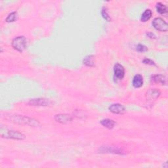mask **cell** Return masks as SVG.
Returning <instances> with one entry per match:
<instances>
[{"label": "cell", "instance_id": "d6986e66", "mask_svg": "<svg viewBox=\"0 0 168 168\" xmlns=\"http://www.w3.org/2000/svg\"><path fill=\"white\" fill-rule=\"evenodd\" d=\"M137 50L139 52H145L148 51V48L145 46L144 45H142V44H139L137 46Z\"/></svg>", "mask_w": 168, "mask_h": 168}, {"label": "cell", "instance_id": "4fadbf2b", "mask_svg": "<svg viewBox=\"0 0 168 168\" xmlns=\"http://www.w3.org/2000/svg\"><path fill=\"white\" fill-rule=\"evenodd\" d=\"M101 124L103 126L105 127L108 128V129H112V128L114 127L116 122L110 119H105V120H102L101 121Z\"/></svg>", "mask_w": 168, "mask_h": 168}, {"label": "cell", "instance_id": "9c48e42d", "mask_svg": "<svg viewBox=\"0 0 168 168\" xmlns=\"http://www.w3.org/2000/svg\"><path fill=\"white\" fill-rule=\"evenodd\" d=\"M28 104L31 106H48L50 101L46 98H35L30 101Z\"/></svg>", "mask_w": 168, "mask_h": 168}, {"label": "cell", "instance_id": "ac0fdd59", "mask_svg": "<svg viewBox=\"0 0 168 168\" xmlns=\"http://www.w3.org/2000/svg\"><path fill=\"white\" fill-rule=\"evenodd\" d=\"M101 14H102V17L105 18L106 21H107L108 22H110L111 21V18L110 17L109 14H108V12H107V9L106 7H103L102 9V11H101Z\"/></svg>", "mask_w": 168, "mask_h": 168}, {"label": "cell", "instance_id": "6da1fadb", "mask_svg": "<svg viewBox=\"0 0 168 168\" xmlns=\"http://www.w3.org/2000/svg\"><path fill=\"white\" fill-rule=\"evenodd\" d=\"M6 118L7 120H9L15 123H18V124H23V125H28L30 126L36 127L39 126V121L26 116H20V115H6Z\"/></svg>", "mask_w": 168, "mask_h": 168}, {"label": "cell", "instance_id": "9a60e30c", "mask_svg": "<svg viewBox=\"0 0 168 168\" xmlns=\"http://www.w3.org/2000/svg\"><path fill=\"white\" fill-rule=\"evenodd\" d=\"M152 80L156 83H161V84H166V78L164 76L162 75H154L152 77Z\"/></svg>", "mask_w": 168, "mask_h": 168}, {"label": "cell", "instance_id": "ffe728a7", "mask_svg": "<svg viewBox=\"0 0 168 168\" xmlns=\"http://www.w3.org/2000/svg\"><path fill=\"white\" fill-rule=\"evenodd\" d=\"M143 62L145 64H146V65H155V63L154 61H152L149 58H145L144 60H143Z\"/></svg>", "mask_w": 168, "mask_h": 168}, {"label": "cell", "instance_id": "3957f363", "mask_svg": "<svg viewBox=\"0 0 168 168\" xmlns=\"http://www.w3.org/2000/svg\"><path fill=\"white\" fill-rule=\"evenodd\" d=\"M27 46V40L24 36H18L13 39L12 42V47L15 50L22 52Z\"/></svg>", "mask_w": 168, "mask_h": 168}, {"label": "cell", "instance_id": "52a82bcc", "mask_svg": "<svg viewBox=\"0 0 168 168\" xmlns=\"http://www.w3.org/2000/svg\"><path fill=\"white\" fill-rule=\"evenodd\" d=\"M109 110L116 114H123L126 112L125 107L120 104H113L109 107Z\"/></svg>", "mask_w": 168, "mask_h": 168}, {"label": "cell", "instance_id": "7a4b0ae2", "mask_svg": "<svg viewBox=\"0 0 168 168\" xmlns=\"http://www.w3.org/2000/svg\"><path fill=\"white\" fill-rule=\"evenodd\" d=\"M0 134L3 138L6 139H11L14 140H23L25 139V135L17 131L7 129L6 127H1L0 129Z\"/></svg>", "mask_w": 168, "mask_h": 168}, {"label": "cell", "instance_id": "8fae6325", "mask_svg": "<svg viewBox=\"0 0 168 168\" xmlns=\"http://www.w3.org/2000/svg\"><path fill=\"white\" fill-rule=\"evenodd\" d=\"M143 85V78L141 75L137 74L133 80V86L135 88H139Z\"/></svg>", "mask_w": 168, "mask_h": 168}, {"label": "cell", "instance_id": "e0dca14e", "mask_svg": "<svg viewBox=\"0 0 168 168\" xmlns=\"http://www.w3.org/2000/svg\"><path fill=\"white\" fill-rule=\"evenodd\" d=\"M17 12H13L11 13H10L8 17L6 18V22H13L17 21Z\"/></svg>", "mask_w": 168, "mask_h": 168}, {"label": "cell", "instance_id": "44dd1931", "mask_svg": "<svg viewBox=\"0 0 168 168\" xmlns=\"http://www.w3.org/2000/svg\"><path fill=\"white\" fill-rule=\"evenodd\" d=\"M147 36L149 37V38H155V35H154V34H152V33H150V32L147 34Z\"/></svg>", "mask_w": 168, "mask_h": 168}, {"label": "cell", "instance_id": "277c9868", "mask_svg": "<svg viewBox=\"0 0 168 168\" xmlns=\"http://www.w3.org/2000/svg\"><path fill=\"white\" fill-rule=\"evenodd\" d=\"M152 26L160 32H167L168 26L167 22L162 18H156L152 21Z\"/></svg>", "mask_w": 168, "mask_h": 168}, {"label": "cell", "instance_id": "8992f818", "mask_svg": "<svg viewBox=\"0 0 168 168\" xmlns=\"http://www.w3.org/2000/svg\"><path fill=\"white\" fill-rule=\"evenodd\" d=\"M114 73L115 77L118 80H122L125 75V69L120 64L117 63L114 67Z\"/></svg>", "mask_w": 168, "mask_h": 168}, {"label": "cell", "instance_id": "5bb4252c", "mask_svg": "<svg viewBox=\"0 0 168 168\" xmlns=\"http://www.w3.org/2000/svg\"><path fill=\"white\" fill-rule=\"evenodd\" d=\"M152 11L150 9H146V11L142 14L141 20L142 22H146L149 21V20L152 17Z\"/></svg>", "mask_w": 168, "mask_h": 168}, {"label": "cell", "instance_id": "ba28073f", "mask_svg": "<svg viewBox=\"0 0 168 168\" xmlns=\"http://www.w3.org/2000/svg\"><path fill=\"white\" fill-rule=\"evenodd\" d=\"M100 152L101 153H114V154H125V152H123L122 149H118V148L116 147H112V146H105L102 147Z\"/></svg>", "mask_w": 168, "mask_h": 168}, {"label": "cell", "instance_id": "2e32d148", "mask_svg": "<svg viewBox=\"0 0 168 168\" xmlns=\"http://www.w3.org/2000/svg\"><path fill=\"white\" fill-rule=\"evenodd\" d=\"M157 11L162 14H164L167 13V8L166 6L162 3H158L156 6Z\"/></svg>", "mask_w": 168, "mask_h": 168}, {"label": "cell", "instance_id": "7c38bea8", "mask_svg": "<svg viewBox=\"0 0 168 168\" xmlns=\"http://www.w3.org/2000/svg\"><path fill=\"white\" fill-rule=\"evenodd\" d=\"M94 60H95V57L93 55H88L83 58V64L87 66L93 67L95 66Z\"/></svg>", "mask_w": 168, "mask_h": 168}, {"label": "cell", "instance_id": "5b68a950", "mask_svg": "<svg viewBox=\"0 0 168 168\" xmlns=\"http://www.w3.org/2000/svg\"><path fill=\"white\" fill-rule=\"evenodd\" d=\"M55 120L58 123L66 124L72 121L73 117L70 114H60L55 116Z\"/></svg>", "mask_w": 168, "mask_h": 168}, {"label": "cell", "instance_id": "30bf717a", "mask_svg": "<svg viewBox=\"0 0 168 168\" xmlns=\"http://www.w3.org/2000/svg\"><path fill=\"white\" fill-rule=\"evenodd\" d=\"M160 91L159 90H156V89H153V90H150L148 91L146 93V97L147 99L150 101L152 100H156L157 98H158L160 95Z\"/></svg>", "mask_w": 168, "mask_h": 168}]
</instances>
